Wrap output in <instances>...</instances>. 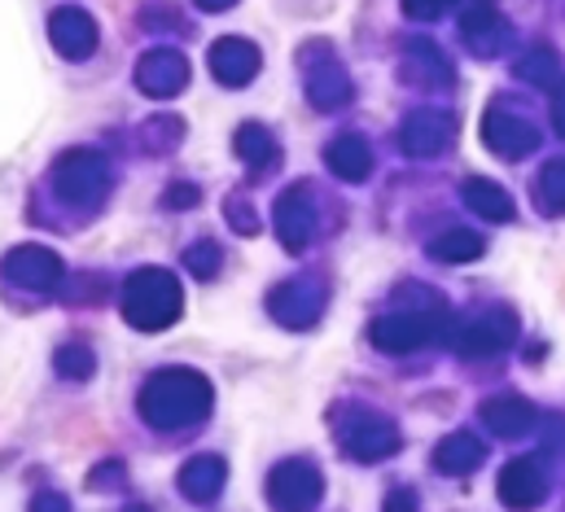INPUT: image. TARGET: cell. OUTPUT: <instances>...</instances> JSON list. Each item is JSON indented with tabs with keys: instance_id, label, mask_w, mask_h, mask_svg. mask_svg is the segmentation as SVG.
Segmentation results:
<instances>
[{
	"instance_id": "7a4b0ae2",
	"label": "cell",
	"mask_w": 565,
	"mask_h": 512,
	"mask_svg": "<svg viewBox=\"0 0 565 512\" xmlns=\"http://www.w3.org/2000/svg\"><path fill=\"white\" fill-rule=\"evenodd\" d=\"M273 500L281 512H307L320 500V478L311 469H281L273 482Z\"/></svg>"
},
{
	"instance_id": "5b68a950",
	"label": "cell",
	"mask_w": 565,
	"mask_h": 512,
	"mask_svg": "<svg viewBox=\"0 0 565 512\" xmlns=\"http://www.w3.org/2000/svg\"><path fill=\"white\" fill-rule=\"evenodd\" d=\"M469 193H473V206H478V211L509 215V202H504V193H500V189H491V184H469Z\"/></svg>"
},
{
	"instance_id": "277c9868",
	"label": "cell",
	"mask_w": 565,
	"mask_h": 512,
	"mask_svg": "<svg viewBox=\"0 0 565 512\" xmlns=\"http://www.w3.org/2000/svg\"><path fill=\"white\" fill-rule=\"evenodd\" d=\"M531 412L522 407V403H500V407H487V420L495 425V429H504V434H513L522 420H526Z\"/></svg>"
},
{
	"instance_id": "3957f363",
	"label": "cell",
	"mask_w": 565,
	"mask_h": 512,
	"mask_svg": "<svg viewBox=\"0 0 565 512\" xmlns=\"http://www.w3.org/2000/svg\"><path fill=\"white\" fill-rule=\"evenodd\" d=\"M478 460H482V447H473V438H451V442L438 451V465H443V469H456V473L473 469Z\"/></svg>"
},
{
	"instance_id": "6da1fadb",
	"label": "cell",
	"mask_w": 565,
	"mask_h": 512,
	"mask_svg": "<svg viewBox=\"0 0 565 512\" xmlns=\"http://www.w3.org/2000/svg\"><path fill=\"white\" fill-rule=\"evenodd\" d=\"M500 500L518 512L535 509V504L544 500V478H540V469H535L531 460L509 465V469H504V478H500Z\"/></svg>"
},
{
	"instance_id": "8992f818",
	"label": "cell",
	"mask_w": 565,
	"mask_h": 512,
	"mask_svg": "<svg viewBox=\"0 0 565 512\" xmlns=\"http://www.w3.org/2000/svg\"><path fill=\"white\" fill-rule=\"evenodd\" d=\"M386 512H413V495H395V500H391V509Z\"/></svg>"
}]
</instances>
